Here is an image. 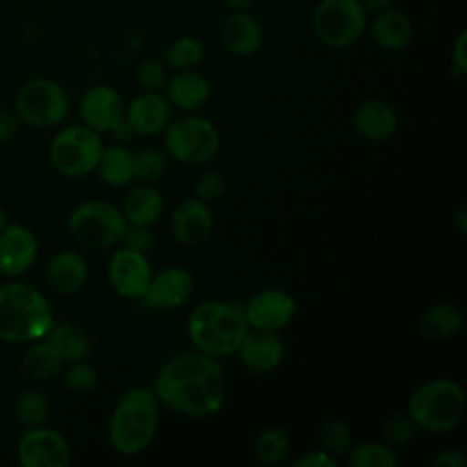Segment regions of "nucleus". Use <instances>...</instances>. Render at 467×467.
<instances>
[{"label": "nucleus", "mask_w": 467, "mask_h": 467, "mask_svg": "<svg viewBox=\"0 0 467 467\" xmlns=\"http://www.w3.org/2000/svg\"><path fill=\"white\" fill-rule=\"evenodd\" d=\"M153 390L162 407L184 416L206 418L224 407L226 374L219 358L190 350L161 367Z\"/></svg>", "instance_id": "obj_1"}, {"label": "nucleus", "mask_w": 467, "mask_h": 467, "mask_svg": "<svg viewBox=\"0 0 467 467\" xmlns=\"http://www.w3.org/2000/svg\"><path fill=\"white\" fill-rule=\"evenodd\" d=\"M161 407L153 387L128 389L109 414L108 440L111 447L122 456L140 454L157 434Z\"/></svg>", "instance_id": "obj_2"}, {"label": "nucleus", "mask_w": 467, "mask_h": 467, "mask_svg": "<svg viewBox=\"0 0 467 467\" xmlns=\"http://www.w3.org/2000/svg\"><path fill=\"white\" fill-rule=\"evenodd\" d=\"M186 328L195 350L213 358H224L237 350L250 325L244 314V303L208 299L190 312Z\"/></svg>", "instance_id": "obj_3"}, {"label": "nucleus", "mask_w": 467, "mask_h": 467, "mask_svg": "<svg viewBox=\"0 0 467 467\" xmlns=\"http://www.w3.org/2000/svg\"><path fill=\"white\" fill-rule=\"evenodd\" d=\"M55 323L47 297L22 281L0 286V339L7 343H33L46 337Z\"/></svg>", "instance_id": "obj_4"}, {"label": "nucleus", "mask_w": 467, "mask_h": 467, "mask_svg": "<svg viewBox=\"0 0 467 467\" xmlns=\"http://www.w3.org/2000/svg\"><path fill=\"white\" fill-rule=\"evenodd\" d=\"M467 398L462 385L451 378H434L416 387L407 403V414L416 429L441 434L456 429L465 416Z\"/></svg>", "instance_id": "obj_5"}, {"label": "nucleus", "mask_w": 467, "mask_h": 467, "mask_svg": "<svg viewBox=\"0 0 467 467\" xmlns=\"http://www.w3.org/2000/svg\"><path fill=\"white\" fill-rule=\"evenodd\" d=\"M73 239L88 250H106L120 243L126 228L122 212L111 202L91 199L77 204L67 219Z\"/></svg>", "instance_id": "obj_6"}, {"label": "nucleus", "mask_w": 467, "mask_h": 467, "mask_svg": "<svg viewBox=\"0 0 467 467\" xmlns=\"http://www.w3.org/2000/svg\"><path fill=\"white\" fill-rule=\"evenodd\" d=\"M164 131V148L182 164H202L215 157L221 146V135L213 122L199 115H182L168 122Z\"/></svg>", "instance_id": "obj_7"}, {"label": "nucleus", "mask_w": 467, "mask_h": 467, "mask_svg": "<svg viewBox=\"0 0 467 467\" xmlns=\"http://www.w3.org/2000/svg\"><path fill=\"white\" fill-rule=\"evenodd\" d=\"M102 150L100 133L84 124H73L60 130L49 142V161L58 173L82 177L97 168Z\"/></svg>", "instance_id": "obj_8"}, {"label": "nucleus", "mask_w": 467, "mask_h": 467, "mask_svg": "<svg viewBox=\"0 0 467 467\" xmlns=\"http://www.w3.org/2000/svg\"><path fill=\"white\" fill-rule=\"evenodd\" d=\"M67 109L69 97L66 89L51 78H33L26 82L15 99V113L20 122L36 130L60 124Z\"/></svg>", "instance_id": "obj_9"}, {"label": "nucleus", "mask_w": 467, "mask_h": 467, "mask_svg": "<svg viewBox=\"0 0 467 467\" xmlns=\"http://www.w3.org/2000/svg\"><path fill=\"white\" fill-rule=\"evenodd\" d=\"M317 40L328 47L352 46L367 27V11L359 0H321L312 18Z\"/></svg>", "instance_id": "obj_10"}, {"label": "nucleus", "mask_w": 467, "mask_h": 467, "mask_svg": "<svg viewBox=\"0 0 467 467\" xmlns=\"http://www.w3.org/2000/svg\"><path fill=\"white\" fill-rule=\"evenodd\" d=\"M16 458L24 467H67L71 451L58 431L38 425L18 438Z\"/></svg>", "instance_id": "obj_11"}, {"label": "nucleus", "mask_w": 467, "mask_h": 467, "mask_svg": "<svg viewBox=\"0 0 467 467\" xmlns=\"http://www.w3.org/2000/svg\"><path fill=\"white\" fill-rule=\"evenodd\" d=\"M151 274L146 254L128 246L113 252L108 265V277L113 290L126 299L142 297Z\"/></svg>", "instance_id": "obj_12"}, {"label": "nucleus", "mask_w": 467, "mask_h": 467, "mask_svg": "<svg viewBox=\"0 0 467 467\" xmlns=\"http://www.w3.org/2000/svg\"><path fill=\"white\" fill-rule=\"evenodd\" d=\"M296 299L281 288H263L244 303L250 328L279 332L296 316Z\"/></svg>", "instance_id": "obj_13"}, {"label": "nucleus", "mask_w": 467, "mask_h": 467, "mask_svg": "<svg viewBox=\"0 0 467 467\" xmlns=\"http://www.w3.org/2000/svg\"><path fill=\"white\" fill-rule=\"evenodd\" d=\"M78 111L84 126L97 133H109L124 119V102L115 88L95 84L80 97Z\"/></svg>", "instance_id": "obj_14"}, {"label": "nucleus", "mask_w": 467, "mask_h": 467, "mask_svg": "<svg viewBox=\"0 0 467 467\" xmlns=\"http://www.w3.org/2000/svg\"><path fill=\"white\" fill-rule=\"evenodd\" d=\"M193 286L195 281L188 268L166 266L161 272L151 274L142 299L151 308L173 310L190 299Z\"/></svg>", "instance_id": "obj_15"}, {"label": "nucleus", "mask_w": 467, "mask_h": 467, "mask_svg": "<svg viewBox=\"0 0 467 467\" xmlns=\"http://www.w3.org/2000/svg\"><path fill=\"white\" fill-rule=\"evenodd\" d=\"M212 230V210L204 201L197 197L182 199L170 213V232L179 243L186 246H199L210 237Z\"/></svg>", "instance_id": "obj_16"}, {"label": "nucleus", "mask_w": 467, "mask_h": 467, "mask_svg": "<svg viewBox=\"0 0 467 467\" xmlns=\"http://www.w3.org/2000/svg\"><path fill=\"white\" fill-rule=\"evenodd\" d=\"M38 254L35 234L22 224H5L0 232V274L16 277L27 272Z\"/></svg>", "instance_id": "obj_17"}, {"label": "nucleus", "mask_w": 467, "mask_h": 467, "mask_svg": "<svg viewBox=\"0 0 467 467\" xmlns=\"http://www.w3.org/2000/svg\"><path fill=\"white\" fill-rule=\"evenodd\" d=\"M171 117V104L159 91H142L124 108V119L133 133L151 137L161 133Z\"/></svg>", "instance_id": "obj_18"}, {"label": "nucleus", "mask_w": 467, "mask_h": 467, "mask_svg": "<svg viewBox=\"0 0 467 467\" xmlns=\"http://www.w3.org/2000/svg\"><path fill=\"white\" fill-rule=\"evenodd\" d=\"M241 363L252 372H270L277 368L285 356V345L277 332L250 328L237 350Z\"/></svg>", "instance_id": "obj_19"}, {"label": "nucleus", "mask_w": 467, "mask_h": 467, "mask_svg": "<svg viewBox=\"0 0 467 467\" xmlns=\"http://www.w3.org/2000/svg\"><path fill=\"white\" fill-rule=\"evenodd\" d=\"M89 268L86 259L75 250H62L55 254L46 268L47 285L60 296L77 294L88 281Z\"/></svg>", "instance_id": "obj_20"}, {"label": "nucleus", "mask_w": 467, "mask_h": 467, "mask_svg": "<svg viewBox=\"0 0 467 467\" xmlns=\"http://www.w3.org/2000/svg\"><path fill=\"white\" fill-rule=\"evenodd\" d=\"M166 99L181 111H197L210 99V82L193 69H177L166 80Z\"/></svg>", "instance_id": "obj_21"}, {"label": "nucleus", "mask_w": 467, "mask_h": 467, "mask_svg": "<svg viewBox=\"0 0 467 467\" xmlns=\"http://www.w3.org/2000/svg\"><path fill=\"white\" fill-rule=\"evenodd\" d=\"M354 126L368 140H385L394 135L398 128V117L392 106L379 99L361 100L352 115Z\"/></svg>", "instance_id": "obj_22"}, {"label": "nucleus", "mask_w": 467, "mask_h": 467, "mask_svg": "<svg viewBox=\"0 0 467 467\" xmlns=\"http://www.w3.org/2000/svg\"><path fill=\"white\" fill-rule=\"evenodd\" d=\"M221 38L232 55L250 57L263 44V27L250 13H234L223 22Z\"/></svg>", "instance_id": "obj_23"}, {"label": "nucleus", "mask_w": 467, "mask_h": 467, "mask_svg": "<svg viewBox=\"0 0 467 467\" xmlns=\"http://www.w3.org/2000/svg\"><path fill=\"white\" fill-rule=\"evenodd\" d=\"M370 33L379 47L387 51H400L412 40V22L403 11L389 7L376 13Z\"/></svg>", "instance_id": "obj_24"}, {"label": "nucleus", "mask_w": 467, "mask_h": 467, "mask_svg": "<svg viewBox=\"0 0 467 467\" xmlns=\"http://www.w3.org/2000/svg\"><path fill=\"white\" fill-rule=\"evenodd\" d=\"M462 310L449 301L431 305L420 317V330L425 337L445 341L458 334L462 328Z\"/></svg>", "instance_id": "obj_25"}, {"label": "nucleus", "mask_w": 467, "mask_h": 467, "mask_svg": "<svg viewBox=\"0 0 467 467\" xmlns=\"http://www.w3.org/2000/svg\"><path fill=\"white\" fill-rule=\"evenodd\" d=\"M164 210L162 193L151 184L131 190L122 202V215L126 223L133 224H153Z\"/></svg>", "instance_id": "obj_26"}, {"label": "nucleus", "mask_w": 467, "mask_h": 467, "mask_svg": "<svg viewBox=\"0 0 467 467\" xmlns=\"http://www.w3.org/2000/svg\"><path fill=\"white\" fill-rule=\"evenodd\" d=\"M64 365L62 356L57 352V348L47 341V339H36L33 345H29L20 359L22 372L35 379V381H44L60 372Z\"/></svg>", "instance_id": "obj_27"}, {"label": "nucleus", "mask_w": 467, "mask_h": 467, "mask_svg": "<svg viewBox=\"0 0 467 467\" xmlns=\"http://www.w3.org/2000/svg\"><path fill=\"white\" fill-rule=\"evenodd\" d=\"M46 339L57 348L62 359L69 363L86 359L91 350L88 334L80 327L67 321L53 323L46 334Z\"/></svg>", "instance_id": "obj_28"}, {"label": "nucleus", "mask_w": 467, "mask_h": 467, "mask_svg": "<svg viewBox=\"0 0 467 467\" xmlns=\"http://www.w3.org/2000/svg\"><path fill=\"white\" fill-rule=\"evenodd\" d=\"M100 179L109 186H126L133 181V153L124 146H108L97 164Z\"/></svg>", "instance_id": "obj_29"}, {"label": "nucleus", "mask_w": 467, "mask_h": 467, "mask_svg": "<svg viewBox=\"0 0 467 467\" xmlns=\"http://www.w3.org/2000/svg\"><path fill=\"white\" fill-rule=\"evenodd\" d=\"M290 451H292L290 436L277 427L265 429L255 440V456L259 462L266 465H275L285 462Z\"/></svg>", "instance_id": "obj_30"}, {"label": "nucleus", "mask_w": 467, "mask_h": 467, "mask_svg": "<svg viewBox=\"0 0 467 467\" xmlns=\"http://www.w3.org/2000/svg\"><path fill=\"white\" fill-rule=\"evenodd\" d=\"M348 465L352 467H394L398 465V458L387 443L379 441H365L348 449Z\"/></svg>", "instance_id": "obj_31"}, {"label": "nucleus", "mask_w": 467, "mask_h": 467, "mask_svg": "<svg viewBox=\"0 0 467 467\" xmlns=\"http://www.w3.org/2000/svg\"><path fill=\"white\" fill-rule=\"evenodd\" d=\"M15 416L27 429L44 425L49 418V401L36 389L24 390L15 401Z\"/></svg>", "instance_id": "obj_32"}, {"label": "nucleus", "mask_w": 467, "mask_h": 467, "mask_svg": "<svg viewBox=\"0 0 467 467\" xmlns=\"http://www.w3.org/2000/svg\"><path fill=\"white\" fill-rule=\"evenodd\" d=\"M319 443L321 449L332 454L334 458L345 456L352 447L350 427L339 418H328L319 427Z\"/></svg>", "instance_id": "obj_33"}, {"label": "nucleus", "mask_w": 467, "mask_h": 467, "mask_svg": "<svg viewBox=\"0 0 467 467\" xmlns=\"http://www.w3.org/2000/svg\"><path fill=\"white\" fill-rule=\"evenodd\" d=\"M166 155L155 148H144L133 153V179L153 184L157 182L166 171Z\"/></svg>", "instance_id": "obj_34"}, {"label": "nucleus", "mask_w": 467, "mask_h": 467, "mask_svg": "<svg viewBox=\"0 0 467 467\" xmlns=\"http://www.w3.org/2000/svg\"><path fill=\"white\" fill-rule=\"evenodd\" d=\"M204 47L195 36H181L173 40L166 49V60L175 69H192L201 64Z\"/></svg>", "instance_id": "obj_35"}, {"label": "nucleus", "mask_w": 467, "mask_h": 467, "mask_svg": "<svg viewBox=\"0 0 467 467\" xmlns=\"http://www.w3.org/2000/svg\"><path fill=\"white\" fill-rule=\"evenodd\" d=\"M416 434V425L409 414H394L385 420L381 427L383 443L389 447H403L412 441Z\"/></svg>", "instance_id": "obj_36"}, {"label": "nucleus", "mask_w": 467, "mask_h": 467, "mask_svg": "<svg viewBox=\"0 0 467 467\" xmlns=\"http://www.w3.org/2000/svg\"><path fill=\"white\" fill-rule=\"evenodd\" d=\"M97 379H99L97 370L84 359L71 361L69 367L66 368V383L73 392L84 394L93 390L97 385Z\"/></svg>", "instance_id": "obj_37"}, {"label": "nucleus", "mask_w": 467, "mask_h": 467, "mask_svg": "<svg viewBox=\"0 0 467 467\" xmlns=\"http://www.w3.org/2000/svg\"><path fill=\"white\" fill-rule=\"evenodd\" d=\"M137 80L144 91H159L168 80L166 66L159 58H146L139 66Z\"/></svg>", "instance_id": "obj_38"}, {"label": "nucleus", "mask_w": 467, "mask_h": 467, "mask_svg": "<svg viewBox=\"0 0 467 467\" xmlns=\"http://www.w3.org/2000/svg\"><path fill=\"white\" fill-rule=\"evenodd\" d=\"M120 241L124 243V246L146 254L155 244V234H153L150 224L126 223V228H124V234H122Z\"/></svg>", "instance_id": "obj_39"}, {"label": "nucleus", "mask_w": 467, "mask_h": 467, "mask_svg": "<svg viewBox=\"0 0 467 467\" xmlns=\"http://www.w3.org/2000/svg\"><path fill=\"white\" fill-rule=\"evenodd\" d=\"M195 197L208 202L215 201L226 192V179L219 171H204L195 182Z\"/></svg>", "instance_id": "obj_40"}, {"label": "nucleus", "mask_w": 467, "mask_h": 467, "mask_svg": "<svg viewBox=\"0 0 467 467\" xmlns=\"http://www.w3.org/2000/svg\"><path fill=\"white\" fill-rule=\"evenodd\" d=\"M294 467H337V458L323 449L303 452L294 460Z\"/></svg>", "instance_id": "obj_41"}, {"label": "nucleus", "mask_w": 467, "mask_h": 467, "mask_svg": "<svg viewBox=\"0 0 467 467\" xmlns=\"http://www.w3.org/2000/svg\"><path fill=\"white\" fill-rule=\"evenodd\" d=\"M467 33L462 31L451 49V58H452V67L456 75H465L467 73Z\"/></svg>", "instance_id": "obj_42"}, {"label": "nucleus", "mask_w": 467, "mask_h": 467, "mask_svg": "<svg viewBox=\"0 0 467 467\" xmlns=\"http://www.w3.org/2000/svg\"><path fill=\"white\" fill-rule=\"evenodd\" d=\"M432 467H465L467 465V458L465 454L456 449V447H449L443 449L440 452H436V456L431 462Z\"/></svg>", "instance_id": "obj_43"}, {"label": "nucleus", "mask_w": 467, "mask_h": 467, "mask_svg": "<svg viewBox=\"0 0 467 467\" xmlns=\"http://www.w3.org/2000/svg\"><path fill=\"white\" fill-rule=\"evenodd\" d=\"M20 119L15 109H0V142L11 140L20 130Z\"/></svg>", "instance_id": "obj_44"}, {"label": "nucleus", "mask_w": 467, "mask_h": 467, "mask_svg": "<svg viewBox=\"0 0 467 467\" xmlns=\"http://www.w3.org/2000/svg\"><path fill=\"white\" fill-rule=\"evenodd\" d=\"M111 135H113V139H117L119 142H128L135 133H133V130H131V126L128 124V120L126 119H122L111 131H109Z\"/></svg>", "instance_id": "obj_45"}, {"label": "nucleus", "mask_w": 467, "mask_h": 467, "mask_svg": "<svg viewBox=\"0 0 467 467\" xmlns=\"http://www.w3.org/2000/svg\"><path fill=\"white\" fill-rule=\"evenodd\" d=\"M452 223H454V228H456L462 235L467 232V204H465V202H462V204L456 208V212H454V215H452Z\"/></svg>", "instance_id": "obj_46"}, {"label": "nucleus", "mask_w": 467, "mask_h": 467, "mask_svg": "<svg viewBox=\"0 0 467 467\" xmlns=\"http://www.w3.org/2000/svg\"><path fill=\"white\" fill-rule=\"evenodd\" d=\"M359 2L365 7V11H374V13L389 9L394 4V0H359Z\"/></svg>", "instance_id": "obj_47"}, {"label": "nucleus", "mask_w": 467, "mask_h": 467, "mask_svg": "<svg viewBox=\"0 0 467 467\" xmlns=\"http://www.w3.org/2000/svg\"><path fill=\"white\" fill-rule=\"evenodd\" d=\"M7 224V215H5V212H4V208H0V232L4 230V226Z\"/></svg>", "instance_id": "obj_48"}]
</instances>
